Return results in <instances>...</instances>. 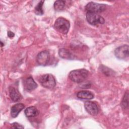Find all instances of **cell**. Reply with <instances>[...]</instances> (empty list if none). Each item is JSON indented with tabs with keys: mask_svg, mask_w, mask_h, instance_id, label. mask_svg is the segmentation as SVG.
I'll return each instance as SVG.
<instances>
[{
	"mask_svg": "<svg viewBox=\"0 0 129 129\" xmlns=\"http://www.w3.org/2000/svg\"><path fill=\"white\" fill-rule=\"evenodd\" d=\"M89 72L85 69H78L72 71L69 75L70 79L77 83L84 82L88 76Z\"/></svg>",
	"mask_w": 129,
	"mask_h": 129,
	"instance_id": "6da1fadb",
	"label": "cell"
},
{
	"mask_svg": "<svg viewBox=\"0 0 129 129\" xmlns=\"http://www.w3.org/2000/svg\"><path fill=\"white\" fill-rule=\"evenodd\" d=\"M129 46L128 45H123L116 48L114 50L115 56L119 59H126L129 56Z\"/></svg>",
	"mask_w": 129,
	"mask_h": 129,
	"instance_id": "8992f818",
	"label": "cell"
},
{
	"mask_svg": "<svg viewBox=\"0 0 129 129\" xmlns=\"http://www.w3.org/2000/svg\"><path fill=\"white\" fill-rule=\"evenodd\" d=\"M24 105L23 103H17L13 105L11 109V115L12 117H16L19 113L24 108Z\"/></svg>",
	"mask_w": 129,
	"mask_h": 129,
	"instance_id": "8fae6325",
	"label": "cell"
},
{
	"mask_svg": "<svg viewBox=\"0 0 129 129\" xmlns=\"http://www.w3.org/2000/svg\"><path fill=\"white\" fill-rule=\"evenodd\" d=\"M77 96L79 99L91 100L94 98V94L89 91L83 90L79 91L77 94Z\"/></svg>",
	"mask_w": 129,
	"mask_h": 129,
	"instance_id": "7c38bea8",
	"label": "cell"
},
{
	"mask_svg": "<svg viewBox=\"0 0 129 129\" xmlns=\"http://www.w3.org/2000/svg\"><path fill=\"white\" fill-rule=\"evenodd\" d=\"M50 60V54L47 50L40 52L36 56V61L40 66H46Z\"/></svg>",
	"mask_w": 129,
	"mask_h": 129,
	"instance_id": "52a82bcc",
	"label": "cell"
},
{
	"mask_svg": "<svg viewBox=\"0 0 129 129\" xmlns=\"http://www.w3.org/2000/svg\"><path fill=\"white\" fill-rule=\"evenodd\" d=\"M43 1H40L35 8V13L37 15H42L44 13L42 6L44 3Z\"/></svg>",
	"mask_w": 129,
	"mask_h": 129,
	"instance_id": "e0dca14e",
	"label": "cell"
},
{
	"mask_svg": "<svg viewBox=\"0 0 129 129\" xmlns=\"http://www.w3.org/2000/svg\"><path fill=\"white\" fill-rule=\"evenodd\" d=\"M85 9L87 12L99 13L103 12L106 9V5L103 4L89 2L85 6Z\"/></svg>",
	"mask_w": 129,
	"mask_h": 129,
	"instance_id": "5b68a950",
	"label": "cell"
},
{
	"mask_svg": "<svg viewBox=\"0 0 129 129\" xmlns=\"http://www.w3.org/2000/svg\"><path fill=\"white\" fill-rule=\"evenodd\" d=\"M84 107L86 111L90 115L95 116L99 112V108L97 104L93 101H87L84 103Z\"/></svg>",
	"mask_w": 129,
	"mask_h": 129,
	"instance_id": "ba28073f",
	"label": "cell"
},
{
	"mask_svg": "<svg viewBox=\"0 0 129 129\" xmlns=\"http://www.w3.org/2000/svg\"><path fill=\"white\" fill-rule=\"evenodd\" d=\"M38 85L31 76L27 78L24 82V88L27 91H32L37 87Z\"/></svg>",
	"mask_w": 129,
	"mask_h": 129,
	"instance_id": "9c48e42d",
	"label": "cell"
},
{
	"mask_svg": "<svg viewBox=\"0 0 129 129\" xmlns=\"http://www.w3.org/2000/svg\"><path fill=\"white\" fill-rule=\"evenodd\" d=\"M101 70L102 72L107 76H110L113 73V71L103 66L101 67Z\"/></svg>",
	"mask_w": 129,
	"mask_h": 129,
	"instance_id": "ac0fdd59",
	"label": "cell"
},
{
	"mask_svg": "<svg viewBox=\"0 0 129 129\" xmlns=\"http://www.w3.org/2000/svg\"><path fill=\"white\" fill-rule=\"evenodd\" d=\"M65 6V1L62 0L56 1L54 2L53 7L54 10L56 11L59 12L62 11L64 7Z\"/></svg>",
	"mask_w": 129,
	"mask_h": 129,
	"instance_id": "9a60e30c",
	"label": "cell"
},
{
	"mask_svg": "<svg viewBox=\"0 0 129 129\" xmlns=\"http://www.w3.org/2000/svg\"><path fill=\"white\" fill-rule=\"evenodd\" d=\"M14 36H15V34L13 32H12L11 31H9L8 32V36L9 38H13L14 37Z\"/></svg>",
	"mask_w": 129,
	"mask_h": 129,
	"instance_id": "ffe728a7",
	"label": "cell"
},
{
	"mask_svg": "<svg viewBox=\"0 0 129 129\" xmlns=\"http://www.w3.org/2000/svg\"><path fill=\"white\" fill-rule=\"evenodd\" d=\"M70 27V22L62 17L58 18L54 24V29L63 34H67Z\"/></svg>",
	"mask_w": 129,
	"mask_h": 129,
	"instance_id": "7a4b0ae2",
	"label": "cell"
},
{
	"mask_svg": "<svg viewBox=\"0 0 129 129\" xmlns=\"http://www.w3.org/2000/svg\"><path fill=\"white\" fill-rule=\"evenodd\" d=\"M12 127L14 128H24V126L20 124L18 122H14L11 124Z\"/></svg>",
	"mask_w": 129,
	"mask_h": 129,
	"instance_id": "d6986e66",
	"label": "cell"
},
{
	"mask_svg": "<svg viewBox=\"0 0 129 129\" xmlns=\"http://www.w3.org/2000/svg\"><path fill=\"white\" fill-rule=\"evenodd\" d=\"M121 106L123 109H126L128 107V93L127 91L125 93V94L122 98V99L121 102Z\"/></svg>",
	"mask_w": 129,
	"mask_h": 129,
	"instance_id": "2e32d148",
	"label": "cell"
},
{
	"mask_svg": "<svg viewBox=\"0 0 129 129\" xmlns=\"http://www.w3.org/2000/svg\"><path fill=\"white\" fill-rule=\"evenodd\" d=\"M41 85L47 89H52L56 85V81L54 76L50 74H47L41 76L39 79Z\"/></svg>",
	"mask_w": 129,
	"mask_h": 129,
	"instance_id": "3957f363",
	"label": "cell"
},
{
	"mask_svg": "<svg viewBox=\"0 0 129 129\" xmlns=\"http://www.w3.org/2000/svg\"><path fill=\"white\" fill-rule=\"evenodd\" d=\"M1 46H2V47L3 45H4V44H3V43L2 42V41H1Z\"/></svg>",
	"mask_w": 129,
	"mask_h": 129,
	"instance_id": "44dd1931",
	"label": "cell"
},
{
	"mask_svg": "<svg viewBox=\"0 0 129 129\" xmlns=\"http://www.w3.org/2000/svg\"><path fill=\"white\" fill-rule=\"evenodd\" d=\"M24 113L27 117H31L37 116L39 114V111L35 107L30 106L25 109Z\"/></svg>",
	"mask_w": 129,
	"mask_h": 129,
	"instance_id": "5bb4252c",
	"label": "cell"
},
{
	"mask_svg": "<svg viewBox=\"0 0 129 129\" xmlns=\"http://www.w3.org/2000/svg\"><path fill=\"white\" fill-rule=\"evenodd\" d=\"M9 95L12 101L14 102H18L22 99V96L19 92L14 87H9Z\"/></svg>",
	"mask_w": 129,
	"mask_h": 129,
	"instance_id": "30bf717a",
	"label": "cell"
},
{
	"mask_svg": "<svg viewBox=\"0 0 129 129\" xmlns=\"http://www.w3.org/2000/svg\"><path fill=\"white\" fill-rule=\"evenodd\" d=\"M58 54L60 57L67 59H74L75 57L74 54L72 53L71 52L64 48L59 49Z\"/></svg>",
	"mask_w": 129,
	"mask_h": 129,
	"instance_id": "4fadbf2b",
	"label": "cell"
},
{
	"mask_svg": "<svg viewBox=\"0 0 129 129\" xmlns=\"http://www.w3.org/2000/svg\"><path fill=\"white\" fill-rule=\"evenodd\" d=\"M86 19L90 24L93 26L103 24L105 23V20L102 16L98 14L94 13L87 12Z\"/></svg>",
	"mask_w": 129,
	"mask_h": 129,
	"instance_id": "277c9868",
	"label": "cell"
}]
</instances>
